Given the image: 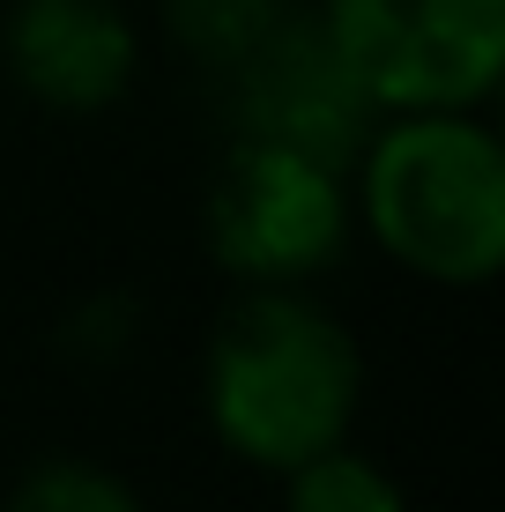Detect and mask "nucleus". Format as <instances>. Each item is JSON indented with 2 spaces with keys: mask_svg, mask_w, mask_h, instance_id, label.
Listing matches in <instances>:
<instances>
[{
  "mask_svg": "<svg viewBox=\"0 0 505 512\" xmlns=\"http://www.w3.org/2000/svg\"><path fill=\"white\" fill-rule=\"evenodd\" d=\"M208 253L231 282H312L350 253V171L283 141H223L208 186Z\"/></svg>",
  "mask_w": 505,
  "mask_h": 512,
  "instance_id": "20e7f679",
  "label": "nucleus"
},
{
  "mask_svg": "<svg viewBox=\"0 0 505 512\" xmlns=\"http://www.w3.org/2000/svg\"><path fill=\"white\" fill-rule=\"evenodd\" d=\"M357 231L439 290L505 268V141L483 112H379L350 164Z\"/></svg>",
  "mask_w": 505,
  "mask_h": 512,
  "instance_id": "f03ea898",
  "label": "nucleus"
},
{
  "mask_svg": "<svg viewBox=\"0 0 505 512\" xmlns=\"http://www.w3.org/2000/svg\"><path fill=\"white\" fill-rule=\"evenodd\" d=\"M379 112H483L505 82V0H312Z\"/></svg>",
  "mask_w": 505,
  "mask_h": 512,
  "instance_id": "7ed1b4c3",
  "label": "nucleus"
},
{
  "mask_svg": "<svg viewBox=\"0 0 505 512\" xmlns=\"http://www.w3.org/2000/svg\"><path fill=\"white\" fill-rule=\"evenodd\" d=\"M223 82V119L246 141H283V149H305L320 164L350 171L364 134L379 127V104L364 97V82L342 67V52L327 45L320 15L305 0H290V15L253 38L231 67H216Z\"/></svg>",
  "mask_w": 505,
  "mask_h": 512,
  "instance_id": "39448f33",
  "label": "nucleus"
},
{
  "mask_svg": "<svg viewBox=\"0 0 505 512\" xmlns=\"http://www.w3.org/2000/svg\"><path fill=\"white\" fill-rule=\"evenodd\" d=\"M290 15V0H156V23L164 38L186 52L194 67H231L253 38H268L275 23Z\"/></svg>",
  "mask_w": 505,
  "mask_h": 512,
  "instance_id": "6e6552de",
  "label": "nucleus"
},
{
  "mask_svg": "<svg viewBox=\"0 0 505 512\" xmlns=\"http://www.w3.org/2000/svg\"><path fill=\"white\" fill-rule=\"evenodd\" d=\"M275 483H283V512H409L402 483L357 446H327Z\"/></svg>",
  "mask_w": 505,
  "mask_h": 512,
  "instance_id": "0eeeda50",
  "label": "nucleus"
},
{
  "mask_svg": "<svg viewBox=\"0 0 505 512\" xmlns=\"http://www.w3.org/2000/svg\"><path fill=\"white\" fill-rule=\"evenodd\" d=\"M0 75L45 112H112L142 75V23L119 0H15L0 23Z\"/></svg>",
  "mask_w": 505,
  "mask_h": 512,
  "instance_id": "423d86ee",
  "label": "nucleus"
},
{
  "mask_svg": "<svg viewBox=\"0 0 505 512\" xmlns=\"http://www.w3.org/2000/svg\"><path fill=\"white\" fill-rule=\"evenodd\" d=\"M0 512H149V498L119 468L82 461V453H52V461L23 468Z\"/></svg>",
  "mask_w": 505,
  "mask_h": 512,
  "instance_id": "1a4fd4ad",
  "label": "nucleus"
},
{
  "mask_svg": "<svg viewBox=\"0 0 505 512\" xmlns=\"http://www.w3.org/2000/svg\"><path fill=\"white\" fill-rule=\"evenodd\" d=\"M364 409V349L305 282H238L201 342V416L253 475H290L350 446Z\"/></svg>",
  "mask_w": 505,
  "mask_h": 512,
  "instance_id": "f257e3e1",
  "label": "nucleus"
}]
</instances>
